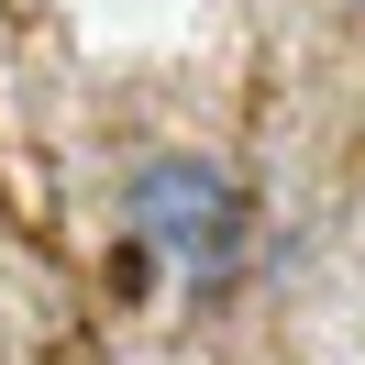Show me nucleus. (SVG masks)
I'll list each match as a JSON object with an SVG mask.
<instances>
[{
  "mask_svg": "<svg viewBox=\"0 0 365 365\" xmlns=\"http://www.w3.org/2000/svg\"><path fill=\"white\" fill-rule=\"evenodd\" d=\"M133 232L178 277L222 288V277L244 266V188H232L210 155H155V166H133Z\"/></svg>",
  "mask_w": 365,
  "mask_h": 365,
  "instance_id": "nucleus-1",
  "label": "nucleus"
}]
</instances>
